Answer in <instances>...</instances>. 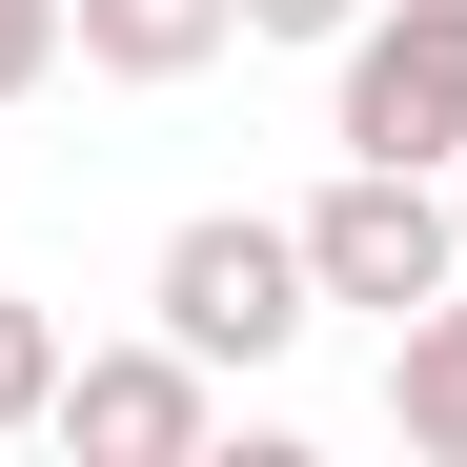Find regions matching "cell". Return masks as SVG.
I'll use <instances>...</instances> for the list:
<instances>
[{"mask_svg":"<svg viewBox=\"0 0 467 467\" xmlns=\"http://www.w3.org/2000/svg\"><path fill=\"white\" fill-rule=\"evenodd\" d=\"M142 326H163L183 366H285L305 326H326V285H305V223H265V203L163 223V265H142Z\"/></svg>","mask_w":467,"mask_h":467,"instance_id":"cell-1","label":"cell"},{"mask_svg":"<svg viewBox=\"0 0 467 467\" xmlns=\"http://www.w3.org/2000/svg\"><path fill=\"white\" fill-rule=\"evenodd\" d=\"M326 142L346 163H467V0H366L326 41Z\"/></svg>","mask_w":467,"mask_h":467,"instance_id":"cell-2","label":"cell"},{"mask_svg":"<svg viewBox=\"0 0 467 467\" xmlns=\"http://www.w3.org/2000/svg\"><path fill=\"white\" fill-rule=\"evenodd\" d=\"M447 265H467V223H447V163H346L326 203H305V285H326V305H386V326H407Z\"/></svg>","mask_w":467,"mask_h":467,"instance_id":"cell-3","label":"cell"},{"mask_svg":"<svg viewBox=\"0 0 467 467\" xmlns=\"http://www.w3.org/2000/svg\"><path fill=\"white\" fill-rule=\"evenodd\" d=\"M41 447H82V467H203L223 447V366H183L163 326H142V346H61Z\"/></svg>","mask_w":467,"mask_h":467,"instance_id":"cell-4","label":"cell"},{"mask_svg":"<svg viewBox=\"0 0 467 467\" xmlns=\"http://www.w3.org/2000/svg\"><path fill=\"white\" fill-rule=\"evenodd\" d=\"M223 41H244V0H61V61H102V82H203Z\"/></svg>","mask_w":467,"mask_h":467,"instance_id":"cell-5","label":"cell"},{"mask_svg":"<svg viewBox=\"0 0 467 467\" xmlns=\"http://www.w3.org/2000/svg\"><path fill=\"white\" fill-rule=\"evenodd\" d=\"M386 427H407L427 467H467V265L407 305V326H386Z\"/></svg>","mask_w":467,"mask_h":467,"instance_id":"cell-6","label":"cell"},{"mask_svg":"<svg viewBox=\"0 0 467 467\" xmlns=\"http://www.w3.org/2000/svg\"><path fill=\"white\" fill-rule=\"evenodd\" d=\"M41 407H61V305L0 285V447H41Z\"/></svg>","mask_w":467,"mask_h":467,"instance_id":"cell-7","label":"cell"},{"mask_svg":"<svg viewBox=\"0 0 467 467\" xmlns=\"http://www.w3.org/2000/svg\"><path fill=\"white\" fill-rule=\"evenodd\" d=\"M41 61H61V0H0V102H41Z\"/></svg>","mask_w":467,"mask_h":467,"instance_id":"cell-8","label":"cell"},{"mask_svg":"<svg viewBox=\"0 0 467 467\" xmlns=\"http://www.w3.org/2000/svg\"><path fill=\"white\" fill-rule=\"evenodd\" d=\"M366 0H244V41H346Z\"/></svg>","mask_w":467,"mask_h":467,"instance_id":"cell-9","label":"cell"},{"mask_svg":"<svg viewBox=\"0 0 467 467\" xmlns=\"http://www.w3.org/2000/svg\"><path fill=\"white\" fill-rule=\"evenodd\" d=\"M447 223H467V163H447Z\"/></svg>","mask_w":467,"mask_h":467,"instance_id":"cell-10","label":"cell"}]
</instances>
